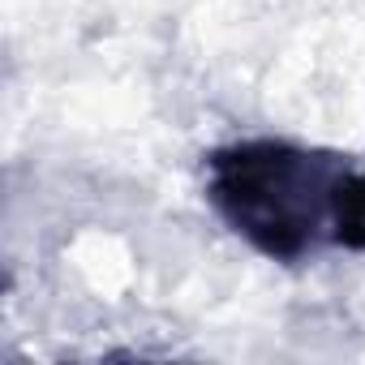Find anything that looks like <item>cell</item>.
<instances>
[{"label": "cell", "instance_id": "obj_1", "mask_svg": "<svg viewBox=\"0 0 365 365\" xmlns=\"http://www.w3.org/2000/svg\"><path fill=\"white\" fill-rule=\"evenodd\" d=\"M352 159L288 138H250L207 155L211 211L262 258L301 267L335 245V202Z\"/></svg>", "mask_w": 365, "mask_h": 365}, {"label": "cell", "instance_id": "obj_2", "mask_svg": "<svg viewBox=\"0 0 365 365\" xmlns=\"http://www.w3.org/2000/svg\"><path fill=\"white\" fill-rule=\"evenodd\" d=\"M335 250H352L365 254V168H348L344 185H339V202H335Z\"/></svg>", "mask_w": 365, "mask_h": 365}]
</instances>
